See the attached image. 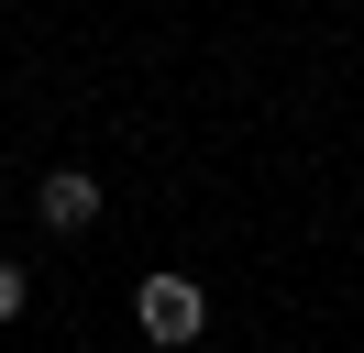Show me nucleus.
<instances>
[{
  "label": "nucleus",
  "mask_w": 364,
  "mask_h": 353,
  "mask_svg": "<svg viewBox=\"0 0 364 353\" xmlns=\"http://www.w3.org/2000/svg\"><path fill=\"white\" fill-rule=\"evenodd\" d=\"M23 298H33V276H23V265H11V254H0V331L23 320Z\"/></svg>",
  "instance_id": "7ed1b4c3"
},
{
  "label": "nucleus",
  "mask_w": 364,
  "mask_h": 353,
  "mask_svg": "<svg viewBox=\"0 0 364 353\" xmlns=\"http://www.w3.org/2000/svg\"><path fill=\"white\" fill-rule=\"evenodd\" d=\"M133 320H144V342H199V320H210V298H199V276H144V298H133Z\"/></svg>",
  "instance_id": "f257e3e1"
},
{
  "label": "nucleus",
  "mask_w": 364,
  "mask_h": 353,
  "mask_svg": "<svg viewBox=\"0 0 364 353\" xmlns=\"http://www.w3.org/2000/svg\"><path fill=\"white\" fill-rule=\"evenodd\" d=\"M33 210H45V232H89L100 221V176L89 166H55L45 188H33Z\"/></svg>",
  "instance_id": "f03ea898"
}]
</instances>
